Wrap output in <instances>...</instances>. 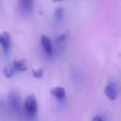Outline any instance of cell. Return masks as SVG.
Masks as SVG:
<instances>
[{"instance_id":"cell-4","label":"cell","mask_w":121,"mask_h":121,"mask_svg":"<svg viewBox=\"0 0 121 121\" xmlns=\"http://www.w3.org/2000/svg\"><path fill=\"white\" fill-rule=\"evenodd\" d=\"M0 45L3 49L4 53L9 54L12 48V40H11V35L9 32L3 31L0 33Z\"/></svg>"},{"instance_id":"cell-11","label":"cell","mask_w":121,"mask_h":121,"mask_svg":"<svg viewBox=\"0 0 121 121\" xmlns=\"http://www.w3.org/2000/svg\"><path fill=\"white\" fill-rule=\"evenodd\" d=\"M63 16H64V10H63V8H57L54 12L55 19H56V20H60Z\"/></svg>"},{"instance_id":"cell-12","label":"cell","mask_w":121,"mask_h":121,"mask_svg":"<svg viewBox=\"0 0 121 121\" xmlns=\"http://www.w3.org/2000/svg\"><path fill=\"white\" fill-rule=\"evenodd\" d=\"M43 74H44V70L42 68L37 69V70H33V77L36 78V79H40L43 77Z\"/></svg>"},{"instance_id":"cell-6","label":"cell","mask_w":121,"mask_h":121,"mask_svg":"<svg viewBox=\"0 0 121 121\" xmlns=\"http://www.w3.org/2000/svg\"><path fill=\"white\" fill-rule=\"evenodd\" d=\"M40 42H42V46H43V49H44L45 53L47 55H50L52 56L53 55V45L51 43L50 38L46 35H43L42 38H40Z\"/></svg>"},{"instance_id":"cell-13","label":"cell","mask_w":121,"mask_h":121,"mask_svg":"<svg viewBox=\"0 0 121 121\" xmlns=\"http://www.w3.org/2000/svg\"><path fill=\"white\" fill-rule=\"evenodd\" d=\"M91 121H104V120H103V118L101 116H95Z\"/></svg>"},{"instance_id":"cell-2","label":"cell","mask_w":121,"mask_h":121,"mask_svg":"<svg viewBox=\"0 0 121 121\" xmlns=\"http://www.w3.org/2000/svg\"><path fill=\"white\" fill-rule=\"evenodd\" d=\"M23 106H25V112L28 116L33 117L36 115V113H37V100L34 96L31 95V96L27 97Z\"/></svg>"},{"instance_id":"cell-7","label":"cell","mask_w":121,"mask_h":121,"mask_svg":"<svg viewBox=\"0 0 121 121\" xmlns=\"http://www.w3.org/2000/svg\"><path fill=\"white\" fill-rule=\"evenodd\" d=\"M104 92L109 100L114 101L117 98V86L114 83H108L104 88Z\"/></svg>"},{"instance_id":"cell-5","label":"cell","mask_w":121,"mask_h":121,"mask_svg":"<svg viewBox=\"0 0 121 121\" xmlns=\"http://www.w3.org/2000/svg\"><path fill=\"white\" fill-rule=\"evenodd\" d=\"M19 9H20V12L22 15L28 16L32 13L33 11V4L34 2L32 0H21L19 1Z\"/></svg>"},{"instance_id":"cell-3","label":"cell","mask_w":121,"mask_h":121,"mask_svg":"<svg viewBox=\"0 0 121 121\" xmlns=\"http://www.w3.org/2000/svg\"><path fill=\"white\" fill-rule=\"evenodd\" d=\"M9 104H10V107L15 114L19 115L21 112V99L20 97L18 96L15 92H12V94L9 96Z\"/></svg>"},{"instance_id":"cell-10","label":"cell","mask_w":121,"mask_h":121,"mask_svg":"<svg viewBox=\"0 0 121 121\" xmlns=\"http://www.w3.org/2000/svg\"><path fill=\"white\" fill-rule=\"evenodd\" d=\"M15 72H16V71L14 70V68H13L12 64L6 65V66L3 68V73H4V75H5V78H8V79L12 78L13 75H14Z\"/></svg>"},{"instance_id":"cell-8","label":"cell","mask_w":121,"mask_h":121,"mask_svg":"<svg viewBox=\"0 0 121 121\" xmlns=\"http://www.w3.org/2000/svg\"><path fill=\"white\" fill-rule=\"evenodd\" d=\"M51 95L59 100H63L66 97V90L63 87H53L51 89Z\"/></svg>"},{"instance_id":"cell-9","label":"cell","mask_w":121,"mask_h":121,"mask_svg":"<svg viewBox=\"0 0 121 121\" xmlns=\"http://www.w3.org/2000/svg\"><path fill=\"white\" fill-rule=\"evenodd\" d=\"M12 66H13V68H14L15 71H21V72H23V71H26L28 69L25 60H15V62L12 63Z\"/></svg>"},{"instance_id":"cell-1","label":"cell","mask_w":121,"mask_h":121,"mask_svg":"<svg viewBox=\"0 0 121 121\" xmlns=\"http://www.w3.org/2000/svg\"><path fill=\"white\" fill-rule=\"evenodd\" d=\"M67 42H68V35L66 33H63L59 35L54 40V47H53V54L60 55L66 49Z\"/></svg>"}]
</instances>
